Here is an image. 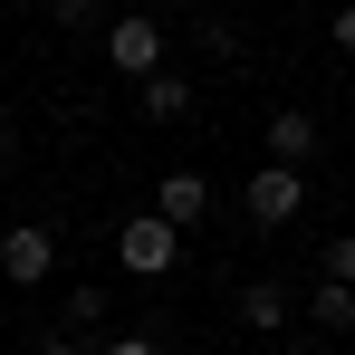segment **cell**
<instances>
[{
  "mask_svg": "<svg viewBox=\"0 0 355 355\" xmlns=\"http://www.w3.org/2000/svg\"><path fill=\"white\" fill-rule=\"evenodd\" d=\"M144 10H182V0H144Z\"/></svg>",
  "mask_w": 355,
  "mask_h": 355,
  "instance_id": "16",
  "label": "cell"
},
{
  "mask_svg": "<svg viewBox=\"0 0 355 355\" xmlns=\"http://www.w3.org/2000/svg\"><path fill=\"white\" fill-rule=\"evenodd\" d=\"M116 259H125V269H135V279H164V269H173V259H182V231H173V221H164V211H135V221H125V231H116Z\"/></svg>",
  "mask_w": 355,
  "mask_h": 355,
  "instance_id": "3",
  "label": "cell"
},
{
  "mask_svg": "<svg viewBox=\"0 0 355 355\" xmlns=\"http://www.w3.org/2000/svg\"><path fill=\"white\" fill-rule=\"evenodd\" d=\"M317 269H327V279H346V288H355V231H336V240H327V250H317Z\"/></svg>",
  "mask_w": 355,
  "mask_h": 355,
  "instance_id": "10",
  "label": "cell"
},
{
  "mask_svg": "<svg viewBox=\"0 0 355 355\" xmlns=\"http://www.w3.org/2000/svg\"><path fill=\"white\" fill-rule=\"evenodd\" d=\"M240 327L279 336V327H288V288H279V279H250V288H240Z\"/></svg>",
  "mask_w": 355,
  "mask_h": 355,
  "instance_id": "8",
  "label": "cell"
},
{
  "mask_svg": "<svg viewBox=\"0 0 355 355\" xmlns=\"http://www.w3.org/2000/svg\"><path fill=\"white\" fill-rule=\"evenodd\" d=\"M49 19L58 29H96V0H49Z\"/></svg>",
  "mask_w": 355,
  "mask_h": 355,
  "instance_id": "12",
  "label": "cell"
},
{
  "mask_svg": "<svg viewBox=\"0 0 355 355\" xmlns=\"http://www.w3.org/2000/svg\"><path fill=\"white\" fill-rule=\"evenodd\" d=\"M49 269H58V231L49 221H10L0 231V288H39Z\"/></svg>",
  "mask_w": 355,
  "mask_h": 355,
  "instance_id": "1",
  "label": "cell"
},
{
  "mask_svg": "<svg viewBox=\"0 0 355 355\" xmlns=\"http://www.w3.org/2000/svg\"><path fill=\"white\" fill-rule=\"evenodd\" d=\"M39 355H87V346H77V336H39Z\"/></svg>",
  "mask_w": 355,
  "mask_h": 355,
  "instance_id": "14",
  "label": "cell"
},
{
  "mask_svg": "<svg viewBox=\"0 0 355 355\" xmlns=\"http://www.w3.org/2000/svg\"><path fill=\"white\" fill-rule=\"evenodd\" d=\"M336 49H346V58H355V0H346V10H336Z\"/></svg>",
  "mask_w": 355,
  "mask_h": 355,
  "instance_id": "13",
  "label": "cell"
},
{
  "mask_svg": "<svg viewBox=\"0 0 355 355\" xmlns=\"http://www.w3.org/2000/svg\"><path fill=\"white\" fill-rule=\"evenodd\" d=\"M135 87H144V116H154V125L192 116V77H173V67H154V77H135Z\"/></svg>",
  "mask_w": 355,
  "mask_h": 355,
  "instance_id": "7",
  "label": "cell"
},
{
  "mask_svg": "<svg viewBox=\"0 0 355 355\" xmlns=\"http://www.w3.org/2000/svg\"><path fill=\"white\" fill-rule=\"evenodd\" d=\"M317 154V116L307 106H269V164H307Z\"/></svg>",
  "mask_w": 355,
  "mask_h": 355,
  "instance_id": "6",
  "label": "cell"
},
{
  "mask_svg": "<svg viewBox=\"0 0 355 355\" xmlns=\"http://www.w3.org/2000/svg\"><path fill=\"white\" fill-rule=\"evenodd\" d=\"M154 211H164L173 231H192V221H211V182L192 173V164H182V173H164V182H154Z\"/></svg>",
  "mask_w": 355,
  "mask_h": 355,
  "instance_id": "5",
  "label": "cell"
},
{
  "mask_svg": "<svg viewBox=\"0 0 355 355\" xmlns=\"http://www.w3.org/2000/svg\"><path fill=\"white\" fill-rule=\"evenodd\" d=\"M307 317H317V336H355V288H346V279H327V288L307 297Z\"/></svg>",
  "mask_w": 355,
  "mask_h": 355,
  "instance_id": "9",
  "label": "cell"
},
{
  "mask_svg": "<svg viewBox=\"0 0 355 355\" xmlns=\"http://www.w3.org/2000/svg\"><path fill=\"white\" fill-rule=\"evenodd\" d=\"M297 202H307V173H297V164H259V173L240 182V211H250L259 231H279V221H297Z\"/></svg>",
  "mask_w": 355,
  "mask_h": 355,
  "instance_id": "2",
  "label": "cell"
},
{
  "mask_svg": "<svg viewBox=\"0 0 355 355\" xmlns=\"http://www.w3.org/2000/svg\"><path fill=\"white\" fill-rule=\"evenodd\" d=\"M0 154H10V106H0Z\"/></svg>",
  "mask_w": 355,
  "mask_h": 355,
  "instance_id": "15",
  "label": "cell"
},
{
  "mask_svg": "<svg viewBox=\"0 0 355 355\" xmlns=\"http://www.w3.org/2000/svg\"><path fill=\"white\" fill-rule=\"evenodd\" d=\"M106 67H116V77H154V67H164V19H154V10H125L116 29H106Z\"/></svg>",
  "mask_w": 355,
  "mask_h": 355,
  "instance_id": "4",
  "label": "cell"
},
{
  "mask_svg": "<svg viewBox=\"0 0 355 355\" xmlns=\"http://www.w3.org/2000/svg\"><path fill=\"white\" fill-rule=\"evenodd\" d=\"M87 355H164V336L154 327H125V336H106V346H87Z\"/></svg>",
  "mask_w": 355,
  "mask_h": 355,
  "instance_id": "11",
  "label": "cell"
}]
</instances>
